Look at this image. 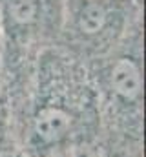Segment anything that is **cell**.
Returning a JSON list of instances; mask_svg holds the SVG:
<instances>
[{"label":"cell","instance_id":"6da1fadb","mask_svg":"<svg viewBox=\"0 0 146 157\" xmlns=\"http://www.w3.org/2000/svg\"><path fill=\"white\" fill-rule=\"evenodd\" d=\"M9 132L24 157H59L95 146L101 112L86 66L71 55L42 53L28 95L9 117Z\"/></svg>","mask_w":146,"mask_h":157},{"label":"cell","instance_id":"7a4b0ae2","mask_svg":"<svg viewBox=\"0 0 146 157\" xmlns=\"http://www.w3.org/2000/svg\"><path fill=\"white\" fill-rule=\"evenodd\" d=\"M117 13L106 2L86 0L75 7L73 13V37L77 44L88 53L102 55L115 49L117 42Z\"/></svg>","mask_w":146,"mask_h":157},{"label":"cell","instance_id":"3957f363","mask_svg":"<svg viewBox=\"0 0 146 157\" xmlns=\"http://www.w3.org/2000/svg\"><path fill=\"white\" fill-rule=\"evenodd\" d=\"M6 17L13 29L18 33H28L38 20V2L36 0H6Z\"/></svg>","mask_w":146,"mask_h":157},{"label":"cell","instance_id":"277c9868","mask_svg":"<svg viewBox=\"0 0 146 157\" xmlns=\"http://www.w3.org/2000/svg\"><path fill=\"white\" fill-rule=\"evenodd\" d=\"M0 157H24L9 130H0Z\"/></svg>","mask_w":146,"mask_h":157}]
</instances>
